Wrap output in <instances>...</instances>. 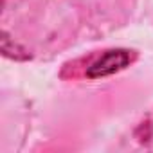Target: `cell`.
Returning <instances> with one entry per match:
<instances>
[{
	"label": "cell",
	"instance_id": "6da1fadb",
	"mask_svg": "<svg viewBox=\"0 0 153 153\" xmlns=\"http://www.w3.org/2000/svg\"><path fill=\"white\" fill-rule=\"evenodd\" d=\"M131 61V54L130 51L124 49H115V51H106L103 56H99L87 70L88 78H105V76L115 74L119 70H123L128 63Z\"/></svg>",
	"mask_w": 153,
	"mask_h": 153
}]
</instances>
